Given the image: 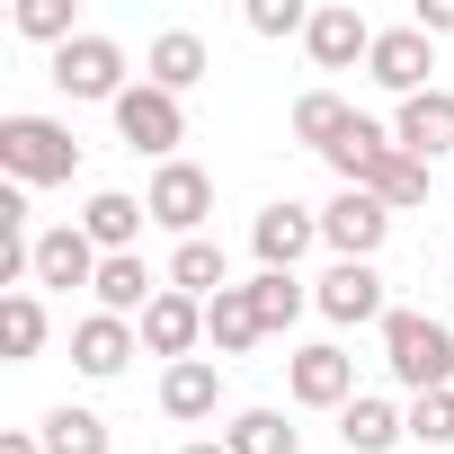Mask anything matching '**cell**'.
Returning <instances> with one entry per match:
<instances>
[{
    "label": "cell",
    "instance_id": "10",
    "mask_svg": "<svg viewBox=\"0 0 454 454\" xmlns=\"http://www.w3.org/2000/svg\"><path fill=\"white\" fill-rule=\"evenodd\" d=\"M134 330H143V348H152V356L187 365V356H196V339H205V303H196V294H178V286H160V303H152Z\"/></svg>",
    "mask_w": 454,
    "mask_h": 454
},
{
    "label": "cell",
    "instance_id": "25",
    "mask_svg": "<svg viewBox=\"0 0 454 454\" xmlns=\"http://www.w3.org/2000/svg\"><path fill=\"white\" fill-rule=\"evenodd\" d=\"M356 125V107L339 98V90H312V98H294V143H312V152H330L339 134Z\"/></svg>",
    "mask_w": 454,
    "mask_h": 454
},
{
    "label": "cell",
    "instance_id": "6",
    "mask_svg": "<svg viewBox=\"0 0 454 454\" xmlns=\"http://www.w3.org/2000/svg\"><path fill=\"white\" fill-rule=\"evenodd\" d=\"M383 232H392V205H383V196H365V187H339V196L321 205V241H330L339 259H365V268H374Z\"/></svg>",
    "mask_w": 454,
    "mask_h": 454
},
{
    "label": "cell",
    "instance_id": "24",
    "mask_svg": "<svg viewBox=\"0 0 454 454\" xmlns=\"http://www.w3.org/2000/svg\"><path fill=\"white\" fill-rule=\"evenodd\" d=\"M223 445H232V454H303V436L286 427V410H241L232 427H223Z\"/></svg>",
    "mask_w": 454,
    "mask_h": 454
},
{
    "label": "cell",
    "instance_id": "32",
    "mask_svg": "<svg viewBox=\"0 0 454 454\" xmlns=\"http://www.w3.org/2000/svg\"><path fill=\"white\" fill-rule=\"evenodd\" d=\"M303 27H312L303 0H250V36H303Z\"/></svg>",
    "mask_w": 454,
    "mask_h": 454
},
{
    "label": "cell",
    "instance_id": "18",
    "mask_svg": "<svg viewBox=\"0 0 454 454\" xmlns=\"http://www.w3.org/2000/svg\"><path fill=\"white\" fill-rule=\"evenodd\" d=\"M392 152H401V143H392V134H383V125H374V116H356V125H348V134H339V143H330V152H321V160H330V169H339V187H374V178H383V160H392Z\"/></svg>",
    "mask_w": 454,
    "mask_h": 454
},
{
    "label": "cell",
    "instance_id": "27",
    "mask_svg": "<svg viewBox=\"0 0 454 454\" xmlns=\"http://www.w3.org/2000/svg\"><path fill=\"white\" fill-rule=\"evenodd\" d=\"M312 294H303V277H277V268H259V286H250V312H259V330H294V312H303Z\"/></svg>",
    "mask_w": 454,
    "mask_h": 454
},
{
    "label": "cell",
    "instance_id": "15",
    "mask_svg": "<svg viewBox=\"0 0 454 454\" xmlns=\"http://www.w3.org/2000/svg\"><path fill=\"white\" fill-rule=\"evenodd\" d=\"M36 286H98V241L81 232V223L36 232Z\"/></svg>",
    "mask_w": 454,
    "mask_h": 454
},
{
    "label": "cell",
    "instance_id": "14",
    "mask_svg": "<svg viewBox=\"0 0 454 454\" xmlns=\"http://www.w3.org/2000/svg\"><path fill=\"white\" fill-rule=\"evenodd\" d=\"M143 223H152V205H134L125 187H98V196L81 205V232L98 241V259H125V250L143 241Z\"/></svg>",
    "mask_w": 454,
    "mask_h": 454
},
{
    "label": "cell",
    "instance_id": "11",
    "mask_svg": "<svg viewBox=\"0 0 454 454\" xmlns=\"http://www.w3.org/2000/svg\"><path fill=\"white\" fill-rule=\"evenodd\" d=\"M321 241V214L312 205H268L259 223H250V250H259V268H277V277H294V259Z\"/></svg>",
    "mask_w": 454,
    "mask_h": 454
},
{
    "label": "cell",
    "instance_id": "1",
    "mask_svg": "<svg viewBox=\"0 0 454 454\" xmlns=\"http://www.w3.org/2000/svg\"><path fill=\"white\" fill-rule=\"evenodd\" d=\"M0 169H10V187H54L81 169V143L54 116H0Z\"/></svg>",
    "mask_w": 454,
    "mask_h": 454
},
{
    "label": "cell",
    "instance_id": "20",
    "mask_svg": "<svg viewBox=\"0 0 454 454\" xmlns=\"http://www.w3.org/2000/svg\"><path fill=\"white\" fill-rule=\"evenodd\" d=\"M160 410H169V419H187V427H196V419H214V410H223V365H214V356L169 365V374H160Z\"/></svg>",
    "mask_w": 454,
    "mask_h": 454
},
{
    "label": "cell",
    "instance_id": "26",
    "mask_svg": "<svg viewBox=\"0 0 454 454\" xmlns=\"http://www.w3.org/2000/svg\"><path fill=\"white\" fill-rule=\"evenodd\" d=\"M36 436H45V454H107V419H98V410H72V401L45 410Z\"/></svg>",
    "mask_w": 454,
    "mask_h": 454
},
{
    "label": "cell",
    "instance_id": "29",
    "mask_svg": "<svg viewBox=\"0 0 454 454\" xmlns=\"http://www.w3.org/2000/svg\"><path fill=\"white\" fill-rule=\"evenodd\" d=\"M365 196H383L392 214H410V205H427V160H410V152H392V160H383V178H374Z\"/></svg>",
    "mask_w": 454,
    "mask_h": 454
},
{
    "label": "cell",
    "instance_id": "5",
    "mask_svg": "<svg viewBox=\"0 0 454 454\" xmlns=\"http://www.w3.org/2000/svg\"><path fill=\"white\" fill-rule=\"evenodd\" d=\"M152 223L160 232H178V241H205V214H214V178L196 169V160H160V178H152Z\"/></svg>",
    "mask_w": 454,
    "mask_h": 454
},
{
    "label": "cell",
    "instance_id": "23",
    "mask_svg": "<svg viewBox=\"0 0 454 454\" xmlns=\"http://www.w3.org/2000/svg\"><path fill=\"white\" fill-rule=\"evenodd\" d=\"M169 286L196 294V303L232 294V277H223V241H178V250H169Z\"/></svg>",
    "mask_w": 454,
    "mask_h": 454
},
{
    "label": "cell",
    "instance_id": "22",
    "mask_svg": "<svg viewBox=\"0 0 454 454\" xmlns=\"http://www.w3.org/2000/svg\"><path fill=\"white\" fill-rule=\"evenodd\" d=\"M205 339H214V356H250L268 330H259V312H250V286H232V294H214L205 303Z\"/></svg>",
    "mask_w": 454,
    "mask_h": 454
},
{
    "label": "cell",
    "instance_id": "34",
    "mask_svg": "<svg viewBox=\"0 0 454 454\" xmlns=\"http://www.w3.org/2000/svg\"><path fill=\"white\" fill-rule=\"evenodd\" d=\"M0 454H45V436L36 427H0Z\"/></svg>",
    "mask_w": 454,
    "mask_h": 454
},
{
    "label": "cell",
    "instance_id": "12",
    "mask_svg": "<svg viewBox=\"0 0 454 454\" xmlns=\"http://www.w3.org/2000/svg\"><path fill=\"white\" fill-rule=\"evenodd\" d=\"M392 143H401L410 160H436V152H454V90H419V98H401V116H392Z\"/></svg>",
    "mask_w": 454,
    "mask_h": 454
},
{
    "label": "cell",
    "instance_id": "33",
    "mask_svg": "<svg viewBox=\"0 0 454 454\" xmlns=\"http://www.w3.org/2000/svg\"><path fill=\"white\" fill-rule=\"evenodd\" d=\"M410 27H419L427 45H436V36H454V0H419V19H410Z\"/></svg>",
    "mask_w": 454,
    "mask_h": 454
},
{
    "label": "cell",
    "instance_id": "21",
    "mask_svg": "<svg viewBox=\"0 0 454 454\" xmlns=\"http://www.w3.org/2000/svg\"><path fill=\"white\" fill-rule=\"evenodd\" d=\"M339 436H348V454H392V445L410 436V410H392L383 392H356V401L339 410Z\"/></svg>",
    "mask_w": 454,
    "mask_h": 454
},
{
    "label": "cell",
    "instance_id": "30",
    "mask_svg": "<svg viewBox=\"0 0 454 454\" xmlns=\"http://www.w3.org/2000/svg\"><path fill=\"white\" fill-rule=\"evenodd\" d=\"M19 36H36V45H72L81 27H72V0H19Z\"/></svg>",
    "mask_w": 454,
    "mask_h": 454
},
{
    "label": "cell",
    "instance_id": "35",
    "mask_svg": "<svg viewBox=\"0 0 454 454\" xmlns=\"http://www.w3.org/2000/svg\"><path fill=\"white\" fill-rule=\"evenodd\" d=\"M178 454H232V445H223V436H187Z\"/></svg>",
    "mask_w": 454,
    "mask_h": 454
},
{
    "label": "cell",
    "instance_id": "19",
    "mask_svg": "<svg viewBox=\"0 0 454 454\" xmlns=\"http://www.w3.org/2000/svg\"><path fill=\"white\" fill-rule=\"evenodd\" d=\"M98 312H116V321H143L152 303H160V286H152V268H143V250H125V259H98Z\"/></svg>",
    "mask_w": 454,
    "mask_h": 454
},
{
    "label": "cell",
    "instance_id": "13",
    "mask_svg": "<svg viewBox=\"0 0 454 454\" xmlns=\"http://www.w3.org/2000/svg\"><path fill=\"white\" fill-rule=\"evenodd\" d=\"M143 348V330L134 321H116V312H90L81 330H72V365L90 374V383H107V374H125V356Z\"/></svg>",
    "mask_w": 454,
    "mask_h": 454
},
{
    "label": "cell",
    "instance_id": "2",
    "mask_svg": "<svg viewBox=\"0 0 454 454\" xmlns=\"http://www.w3.org/2000/svg\"><path fill=\"white\" fill-rule=\"evenodd\" d=\"M383 365L410 383V401H419V392H445V383H454V330L427 321V312H392V321H383Z\"/></svg>",
    "mask_w": 454,
    "mask_h": 454
},
{
    "label": "cell",
    "instance_id": "31",
    "mask_svg": "<svg viewBox=\"0 0 454 454\" xmlns=\"http://www.w3.org/2000/svg\"><path fill=\"white\" fill-rule=\"evenodd\" d=\"M410 436H419V445H454V383L410 401Z\"/></svg>",
    "mask_w": 454,
    "mask_h": 454
},
{
    "label": "cell",
    "instance_id": "17",
    "mask_svg": "<svg viewBox=\"0 0 454 454\" xmlns=\"http://www.w3.org/2000/svg\"><path fill=\"white\" fill-rule=\"evenodd\" d=\"M303 45H312V63H321V72H348L356 54H374V27H365V19L348 10V0H339V10H312Z\"/></svg>",
    "mask_w": 454,
    "mask_h": 454
},
{
    "label": "cell",
    "instance_id": "8",
    "mask_svg": "<svg viewBox=\"0 0 454 454\" xmlns=\"http://www.w3.org/2000/svg\"><path fill=\"white\" fill-rule=\"evenodd\" d=\"M365 63H374V81H383L392 98H419V90H436V81H427V72H436V45H427L419 27H383Z\"/></svg>",
    "mask_w": 454,
    "mask_h": 454
},
{
    "label": "cell",
    "instance_id": "7",
    "mask_svg": "<svg viewBox=\"0 0 454 454\" xmlns=\"http://www.w3.org/2000/svg\"><path fill=\"white\" fill-rule=\"evenodd\" d=\"M286 383H294L303 410H348L356 401V356L348 348H294L286 356Z\"/></svg>",
    "mask_w": 454,
    "mask_h": 454
},
{
    "label": "cell",
    "instance_id": "4",
    "mask_svg": "<svg viewBox=\"0 0 454 454\" xmlns=\"http://www.w3.org/2000/svg\"><path fill=\"white\" fill-rule=\"evenodd\" d=\"M116 134H125V152H152V160H169V152L187 143V107H178L169 90L134 81V90L116 98Z\"/></svg>",
    "mask_w": 454,
    "mask_h": 454
},
{
    "label": "cell",
    "instance_id": "9",
    "mask_svg": "<svg viewBox=\"0 0 454 454\" xmlns=\"http://www.w3.org/2000/svg\"><path fill=\"white\" fill-rule=\"evenodd\" d=\"M312 303H321L339 330H356V321H392V312H383V277H374L365 259H339V268L312 286Z\"/></svg>",
    "mask_w": 454,
    "mask_h": 454
},
{
    "label": "cell",
    "instance_id": "28",
    "mask_svg": "<svg viewBox=\"0 0 454 454\" xmlns=\"http://www.w3.org/2000/svg\"><path fill=\"white\" fill-rule=\"evenodd\" d=\"M0 348H10V365H27V356L45 348V303H36V294H10V303H0Z\"/></svg>",
    "mask_w": 454,
    "mask_h": 454
},
{
    "label": "cell",
    "instance_id": "16",
    "mask_svg": "<svg viewBox=\"0 0 454 454\" xmlns=\"http://www.w3.org/2000/svg\"><path fill=\"white\" fill-rule=\"evenodd\" d=\"M205 72H214V54H205V36H196V27H169V36H152V54H143V81H152V90H169V98H178V90H196Z\"/></svg>",
    "mask_w": 454,
    "mask_h": 454
},
{
    "label": "cell",
    "instance_id": "3",
    "mask_svg": "<svg viewBox=\"0 0 454 454\" xmlns=\"http://www.w3.org/2000/svg\"><path fill=\"white\" fill-rule=\"evenodd\" d=\"M54 90H63V98H107V107H116V98L134 90V81H125V45H116V36H72V45L54 54Z\"/></svg>",
    "mask_w": 454,
    "mask_h": 454
}]
</instances>
